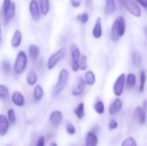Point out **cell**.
I'll use <instances>...</instances> for the list:
<instances>
[{"label": "cell", "mask_w": 147, "mask_h": 146, "mask_svg": "<svg viewBox=\"0 0 147 146\" xmlns=\"http://www.w3.org/2000/svg\"><path fill=\"white\" fill-rule=\"evenodd\" d=\"M126 32V21L123 16H118L113 22L111 28V40L118 41Z\"/></svg>", "instance_id": "6da1fadb"}, {"label": "cell", "mask_w": 147, "mask_h": 146, "mask_svg": "<svg viewBox=\"0 0 147 146\" xmlns=\"http://www.w3.org/2000/svg\"><path fill=\"white\" fill-rule=\"evenodd\" d=\"M69 76H70L69 71L66 69H62L59 71V77H58V82L54 85L53 89V93H52L53 96H59L65 89V86H66V84L68 83V80H69Z\"/></svg>", "instance_id": "7a4b0ae2"}, {"label": "cell", "mask_w": 147, "mask_h": 146, "mask_svg": "<svg viewBox=\"0 0 147 146\" xmlns=\"http://www.w3.org/2000/svg\"><path fill=\"white\" fill-rule=\"evenodd\" d=\"M28 65V56L24 51H20L16 58L14 64V73L16 75H21L24 72Z\"/></svg>", "instance_id": "3957f363"}, {"label": "cell", "mask_w": 147, "mask_h": 146, "mask_svg": "<svg viewBox=\"0 0 147 146\" xmlns=\"http://www.w3.org/2000/svg\"><path fill=\"white\" fill-rule=\"evenodd\" d=\"M65 54H66V48L65 47H61L57 52L53 53L47 60V65L48 70H53L65 58Z\"/></svg>", "instance_id": "277c9868"}, {"label": "cell", "mask_w": 147, "mask_h": 146, "mask_svg": "<svg viewBox=\"0 0 147 146\" xmlns=\"http://www.w3.org/2000/svg\"><path fill=\"white\" fill-rule=\"evenodd\" d=\"M126 86V75L124 73H121L115 80L114 85H113V92L116 97H120L122 96L124 92V89Z\"/></svg>", "instance_id": "5b68a950"}, {"label": "cell", "mask_w": 147, "mask_h": 146, "mask_svg": "<svg viewBox=\"0 0 147 146\" xmlns=\"http://www.w3.org/2000/svg\"><path fill=\"white\" fill-rule=\"evenodd\" d=\"M123 6L126 8V9L134 16L135 17H140L142 15L141 9L138 3H136L134 0H122Z\"/></svg>", "instance_id": "8992f818"}, {"label": "cell", "mask_w": 147, "mask_h": 146, "mask_svg": "<svg viewBox=\"0 0 147 146\" xmlns=\"http://www.w3.org/2000/svg\"><path fill=\"white\" fill-rule=\"evenodd\" d=\"M29 11H30V15L32 16V18L34 21H39L41 15V12H40V5L38 4L36 0H31L29 3Z\"/></svg>", "instance_id": "52a82bcc"}, {"label": "cell", "mask_w": 147, "mask_h": 146, "mask_svg": "<svg viewBox=\"0 0 147 146\" xmlns=\"http://www.w3.org/2000/svg\"><path fill=\"white\" fill-rule=\"evenodd\" d=\"M85 83H84V80L82 77H78L77 79V82L75 83V85L73 86L72 89H71V94L74 96H79L83 94L84 89H85Z\"/></svg>", "instance_id": "ba28073f"}, {"label": "cell", "mask_w": 147, "mask_h": 146, "mask_svg": "<svg viewBox=\"0 0 147 146\" xmlns=\"http://www.w3.org/2000/svg\"><path fill=\"white\" fill-rule=\"evenodd\" d=\"M134 117L140 125H145L147 120L146 110H145L142 107H137L134 112Z\"/></svg>", "instance_id": "9c48e42d"}, {"label": "cell", "mask_w": 147, "mask_h": 146, "mask_svg": "<svg viewBox=\"0 0 147 146\" xmlns=\"http://www.w3.org/2000/svg\"><path fill=\"white\" fill-rule=\"evenodd\" d=\"M122 106H123L122 101L121 100V98H118V97H117L116 99H115V100L111 102V104H110V106H109V114L112 115V116L117 114L121 110Z\"/></svg>", "instance_id": "30bf717a"}, {"label": "cell", "mask_w": 147, "mask_h": 146, "mask_svg": "<svg viewBox=\"0 0 147 146\" xmlns=\"http://www.w3.org/2000/svg\"><path fill=\"white\" fill-rule=\"evenodd\" d=\"M63 120V114L59 110L53 111L49 116V121L53 126H58L61 124Z\"/></svg>", "instance_id": "8fae6325"}, {"label": "cell", "mask_w": 147, "mask_h": 146, "mask_svg": "<svg viewBox=\"0 0 147 146\" xmlns=\"http://www.w3.org/2000/svg\"><path fill=\"white\" fill-rule=\"evenodd\" d=\"M11 101L17 107H23L25 105V97L23 94L19 91H15L11 95Z\"/></svg>", "instance_id": "7c38bea8"}, {"label": "cell", "mask_w": 147, "mask_h": 146, "mask_svg": "<svg viewBox=\"0 0 147 146\" xmlns=\"http://www.w3.org/2000/svg\"><path fill=\"white\" fill-rule=\"evenodd\" d=\"M10 123L9 122L5 115L0 114V136H4L7 134Z\"/></svg>", "instance_id": "4fadbf2b"}, {"label": "cell", "mask_w": 147, "mask_h": 146, "mask_svg": "<svg viewBox=\"0 0 147 146\" xmlns=\"http://www.w3.org/2000/svg\"><path fill=\"white\" fill-rule=\"evenodd\" d=\"M92 35L95 39H100L102 35V26L101 17H97L92 30Z\"/></svg>", "instance_id": "5bb4252c"}, {"label": "cell", "mask_w": 147, "mask_h": 146, "mask_svg": "<svg viewBox=\"0 0 147 146\" xmlns=\"http://www.w3.org/2000/svg\"><path fill=\"white\" fill-rule=\"evenodd\" d=\"M98 145V138L96 133L92 131L89 132L86 134L85 138V146H97Z\"/></svg>", "instance_id": "9a60e30c"}, {"label": "cell", "mask_w": 147, "mask_h": 146, "mask_svg": "<svg viewBox=\"0 0 147 146\" xmlns=\"http://www.w3.org/2000/svg\"><path fill=\"white\" fill-rule=\"evenodd\" d=\"M15 13H16V4L14 2H11V3L7 8V9L5 11H3V16H4L5 22H8L9 20H11L14 17Z\"/></svg>", "instance_id": "2e32d148"}, {"label": "cell", "mask_w": 147, "mask_h": 146, "mask_svg": "<svg viewBox=\"0 0 147 146\" xmlns=\"http://www.w3.org/2000/svg\"><path fill=\"white\" fill-rule=\"evenodd\" d=\"M28 54L33 62H36L40 56V48L35 45H30L28 47Z\"/></svg>", "instance_id": "e0dca14e"}, {"label": "cell", "mask_w": 147, "mask_h": 146, "mask_svg": "<svg viewBox=\"0 0 147 146\" xmlns=\"http://www.w3.org/2000/svg\"><path fill=\"white\" fill-rule=\"evenodd\" d=\"M22 40V33L19 30H16L13 34L12 39H11V46L15 48H17L20 46Z\"/></svg>", "instance_id": "ac0fdd59"}, {"label": "cell", "mask_w": 147, "mask_h": 146, "mask_svg": "<svg viewBox=\"0 0 147 146\" xmlns=\"http://www.w3.org/2000/svg\"><path fill=\"white\" fill-rule=\"evenodd\" d=\"M84 80L86 85L89 86H92L95 84L96 83V75L92 71H88L85 72L84 76Z\"/></svg>", "instance_id": "d6986e66"}, {"label": "cell", "mask_w": 147, "mask_h": 146, "mask_svg": "<svg viewBox=\"0 0 147 146\" xmlns=\"http://www.w3.org/2000/svg\"><path fill=\"white\" fill-rule=\"evenodd\" d=\"M137 78L135 74L134 73H128L126 76V86L128 89H133L136 85Z\"/></svg>", "instance_id": "ffe728a7"}, {"label": "cell", "mask_w": 147, "mask_h": 146, "mask_svg": "<svg viewBox=\"0 0 147 146\" xmlns=\"http://www.w3.org/2000/svg\"><path fill=\"white\" fill-rule=\"evenodd\" d=\"M116 10L115 0H105V14L112 15Z\"/></svg>", "instance_id": "44dd1931"}, {"label": "cell", "mask_w": 147, "mask_h": 146, "mask_svg": "<svg viewBox=\"0 0 147 146\" xmlns=\"http://www.w3.org/2000/svg\"><path fill=\"white\" fill-rule=\"evenodd\" d=\"M71 61L74 62H78L81 57L80 50L76 44H71Z\"/></svg>", "instance_id": "7402d4cb"}, {"label": "cell", "mask_w": 147, "mask_h": 146, "mask_svg": "<svg viewBox=\"0 0 147 146\" xmlns=\"http://www.w3.org/2000/svg\"><path fill=\"white\" fill-rule=\"evenodd\" d=\"M44 96V90H43V88L37 84L35 87H34V93H33V97H34V102H39L42 99Z\"/></svg>", "instance_id": "603a6c76"}, {"label": "cell", "mask_w": 147, "mask_h": 146, "mask_svg": "<svg viewBox=\"0 0 147 146\" xmlns=\"http://www.w3.org/2000/svg\"><path fill=\"white\" fill-rule=\"evenodd\" d=\"M40 9L43 15H47L50 10V2L49 0H40Z\"/></svg>", "instance_id": "cb8c5ba5"}, {"label": "cell", "mask_w": 147, "mask_h": 146, "mask_svg": "<svg viewBox=\"0 0 147 146\" xmlns=\"http://www.w3.org/2000/svg\"><path fill=\"white\" fill-rule=\"evenodd\" d=\"M132 61L134 65H135L136 67H139L141 65L142 62V56L141 53L139 51H134L132 53Z\"/></svg>", "instance_id": "d4e9b609"}, {"label": "cell", "mask_w": 147, "mask_h": 146, "mask_svg": "<svg viewBox=\"0 0 147 146\" xmlns=\"http://www.w3.org/2000/svg\"><path fill=\"white\" fill-rule=\"evenodd\" d=\"M37 80H38V77L36 73L34 71H29L27 75V83L30 86H33L37 83Z\"/></svg>", "instance_id": "484cf974"}, {"label": "cell", "mask_w": 147, "mask_h": 146, "mask_svg": "<svg viewBox=\"0 0 147 146\" xmlns=\"http://www.w3.org/2000/svg\"><path fill=\"white\" fill-rule=\"evenodd\" d=\"M147 80V76L146 73L145 71H141L140 72V92L142 93L145 90V87H146V83Z\"/></svg>", "instance_id": "4316f807"}, {"label": "cell", "mask_w": 147, "mask_h": 146, "mask_svg": "<svg viewBox=\"0 0 147 146\" xmlns=\"http://www.w3.org/2000/svg\"><path fill=\"white\" fill-rule=\"evenodd\" d=\"M74 114L78 117V120H82L84 117V104L83 102L79 103L77 108L74 109Z\"/></svg>", "instance_id": "83f0119b"}, {"label": "cell", "mask_w": 147, "mask_h": 146, "mask_svg": "<svg viewBox=\"0 0 147 146\" xmlns=\"http://www.w3.org/2000/svg\"><path fill=\"white\" fill-rule=\"evenodd\" d=\"M94 109L96 111V114H102L105 112V106L102 101L99 100L97 101L95 104H94Z\"/></svg>", "instance_id": "f1b7e54d"}, {"label": "cell", "mask_w": 147, "mask_h": 146, "mask_svg": "<svg viewBox=\"0 0 147 146\" xmlns=\"http://www.w3.org/2000/svg\"><path fill=\"white\" fill-rule=\"evenodd\" d=\"M78 65H79V70L81 71H85L88 68V58L86 55L83 54L81 55L79 60H78Z\"/></svg>", "instance_id": "f546056e"}, {"label": "cell", "mask_w": 147, "mask_h": 146, "mask_svg": "<svg viewBox=\"0 0 147 146\" xmlns=\"http://www.w3.org/2000/svg\"><path fill=\"white\" fill-rule=\"evenodd\" d=\"M121 146H138V144L134 137H127L123 139Z\"/></svg>", "instance_id": "4dcf8cb0"}, {"label": "cell", "mask_w": 147, "mask_h": 146, "mask_svg": "<svg viewBox=\"0 0 147 146\" xmlns=\"http://www.w3.org/2000/svg\"><path fill=\"white\" fill-rule=\"evenodd\" d=\"M9 96V88L4 84H0V99L5 100Z\"/></svg>", "instance_id": "1f68e13d"}, {"label": "cell", "mask_w": 147, "mask_h": 146, "mask_svg": "<svg viewBox=\"0 0 147 146\" xmlns=\"http://www.w3.org/2000/svg\"><path fill=\"white\" fill-rule=\"evenodd\" d=\"M7 119L9 120V122L10 124H15L16 123V114H15V111L14 109L10 108L8 110V113H7Z\"/></svg>", "instance_id": "d6a6232c"}, {"label": "cell", "mask_w": 147, "mask_h": 146, "mask_svg": "<svg viewBox=\"0 0 147 146\" xmlns=\"http://www.w3.org/2000/svg\"><path fill=\"white\" fill-rule=\"evenodd\" d=\"M65 130L66 133L70 135H74L76 133V127L72 123H67L65 125Z\"/></svg>", "instance_id": "836d02e7"}, {"label": "cell", "mask_w": 147, "mask_h": 146, "mask_svg": "<svg viewBox=\"0 0 147 146\" xmlns=\"http://www.w3.org/2000/svg\"><path fill=\"white\" fill-rule=\"evenodd\" d=\"M2 69H3V71L5 73V74H9L11 71V65L9 62L7 61H3L2 63Z\"/></svg>", "instance_id": "e575fe53"}, {"label": "cell", "mask_w": 147, "mask_h": 146, "mask_svg": "<svg viewBox=\"0 0 147 146\" xmlns=\"http://www.w3.org/2000/svg\"><path fill=\"white\" fill-rule=\"evenodd\" d=\"M118 128V122L115 119H111L109 123V129L110 131H114Z\"/></svg>", "instance_id": "d590c367"}, {"label": "cell", "mask_w": 147, "mask_h": 146, "mask_svg": "<svg viewBox=\"0 0 147 146\" xmlns=\"http://www.w3.org/2000/svg\"><path fill=\"white\" fill-rule=\"evenodd\" d=\"M78 20H80L83 24H85L89 21V15L87 13H83L82 15H79L78 16Z\"/></svg>", "instance_id": "8d00e7d4"}, {"label": "cell", "mask_w": 147, "mask_h": 146, "mask_svg": "<svg viewBox=\"0 0 147 146\" xmlns=\"http://www.w3.org/2000/svg\"><path fill=\"white\" fill-rule=\"evenodd\" d=\"M71 69L74 72H78L79 71V65H78V62H74V61H71Z\"/></svg>", "instance_id": "74e56055"}, {"label": "cell", "mask_w": 147, "mask_h": 146, "mask_svg": "<svg viewBox=\"0 0 147 146\" xmlns=\"http://www.w3.org/2000/svg\"><path fill=\"white\" fill-rule=\"evenodd\" d=\"M10 3H11V0H3V12L7 9V8L9 6Z\"/></svg>", "instance_id": "f35d334b"}, {"label": "cell", "mask_w": 147, "mask_h": 146, "mask_svg": "<svg viewBox=\"0 0 147 146\" xmlns=\"http://www.w3.org/2000/svg\"><path fill=\"white\" fill-rule=\"evenodd\" d=\"M81 2H82V0H71V4L73 7L78 8L81 5Z\"/></svg>", "instance_id": "ab89813d"}, {"label": "cell", "mask_w": 147, "mask_h": 146, "mask_svg": "<svg viewBox=\"0 0 147 146\" xmlns=\"http://www.w3.org/2000/svg\"><path fill=\"white\" fill-rule=\"evenodd\" d=\"M36 146H45V139H44V137L41 136V137L39 138Z\"/></svg>", "instance_id": "60d3db41"}, {"label": "cell", "mask_w": 147, "mask_h": 146, "mask_svg": "<svg viewBox=\"0 0 147 146\" xmlns=\"http://www.w3.org/2000/svg\"><path fill=\"white\" fill-rule=\"evenodd\" d=\"M134 1H135L136 3L141 4L144 8L147 9V0H134Z\"/></svg>", "instance_id": "b9f144b4"}, {"label": "cell", "mask_w": 147, "mask_h": 146, "mask_svg": "<svg viewBox=\"0 0 147 146\" xmlns=\"http://www.w3.org/2000/svg\"><path fill=\"white\" fill-rule=\"evenodd\" d=\"M85 1H86V5H87L88 7L91 6V4H92V2H93V0H85Z\"/></svg>", "instance_id": "7bdbcfd3"}, {"label": "cell", "mask_w": 147, "mask_h": 146, "mask_svg": "<svg viewBox=\"0 0 147 146\" xmlns=\"http://www.w3.org/2000/svg\"><path fill=\"white\" fill-rule=\"evenodd\" d=\"M142 108L145 109V110H147V101H145L143 102V105H142Z\"/></svg>", "instance_id": "ee69618b"}, {"label": "cell", "mask_w": 147, "mask_h": 146, "mask_svg": "<svg viewBox=\"0 0 147 146\" xmlns=\"http://www.w3.org/2000/svg\"><path fill=\"white\" fill-rule=\"evenodd\" d=\"M50 146H58V145H57L56 143H52V144H51V145H50Z\"/></svg>", "instance_id": "f6af8a7d"}, {"label": "cell", "mask_w": 147, "mask_h": 146, "mask_svg": "<svg viewBox=\"0 0 147 146\" xmlns=\"http://www.w3.org/2000/svg\"><path fill=\"white\" fill-rule=\"evenodd\" d=\"M145 33H146V39H147V27L145 28Z\"/></svg>", "instance_id": "bcb514c9"}, {"label": "cell", "mask_w": 147, "mask_h": 146, "mask_svg": "<svg viewBox=\"0 0 147 146\" xmlns=\"http://www.w3.org/2000/svg\"><path fill=\"white\" fill-rule=\"evenodd\" d=\"M0 34H1V25H0Z\"/></svg>", "instance_id": "7dc6e473"}, {"label": "cell", "mask_w": 147, "mask_h": 146, "mask_svg": "<svg viewBox=\"0 0 147 146\" xmlns=\"http://www.w3.org/2000/svg\"><path fill=\"white\" fill-rule=\"evenodd\" d=\"M0 42H1V37H0Z\"/></svg>", "instance_id": "c3c4849f"}, {"label": "cell", "mask_w": 147, "mask_h": 146, "mask_svg": "<svg viewBox=\"0 0 147 146\" xmlns=\"http://www.w3.org/2000/svg\"><path fill=\"white\" fill-rule=\"evenodd\" d=\"M7 146H11V145H7Z\"/></svg>", "instance_id": "681fc988"}]
</instances>
